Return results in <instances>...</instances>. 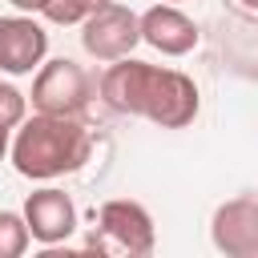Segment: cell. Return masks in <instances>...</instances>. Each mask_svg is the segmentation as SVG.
I'll return each mask as SVG.
<instances>
[{"label":"cell","instance_id":"1","mask_svg":"<svg viewBox=\"0 0 258 258\" xmlns=\"http://www.w3.org/2000/svg\"><path fill=\"white\" fill-rule=\"evenodd\" d=\"M101 97L109 109L129 113V117H149L161 129H185L202 109L198 85L185 73L133 60V56L109 60L101 77Z\"/></svg>","mask_w":258,"mask_h":258},{"label":"cell","instance_id":"2","mask_svg":"<svg viewBox=\"0 0 258 258\" xmlns=\"http://www.w3.org/2000/svg\"><path fill=\"white\" fill-rule=\"evenodd\" d=\"M12 165L28 181H52L81 169L93 153V137L77 117L64 113H32L16 125L12 137Z\"/></svg>","mask_w":258,"mask_h":258},{"label":"cell","instance_id":"3","mask_svg":"<svg viewBox=\"0 0 258 258\" xmlns=\"http://www.w3.org/2000/svg\"><path fill=\"white\" fill-rule=\"evenodd\" d=\"M89 246L93 250H121V254H133V258L153 254L157 230H153L149 210L141 202H129V198L105 202L101 214H97V238Z\"/></svg>","mask_w":258,"mask_h":258},{"label":"cell","instance_id":"4","mask_svg":"<svg viewBox=\"0 0 258 258\" xmlns=\"http://www.w3.org/2000/svg\"><path fill=\"white\" fill-rule=\"evenodd\" d=\"M93 97V81L89 73L69 60V56H56L48 64L36 69V81H32V109L36 113H64V117H81L85 105Z\"/></svg>","mask_w":258,"mask_h":258},{"label":"cell","instance_id":"5","mask_svg":"<svg viewBox=\"0 0 258 258\" xmlns=\"http://www.w3.org/2000/svg\"><path fill=\"white\" fill-rule=\"evenodd\" d=\"M137 40H141V16L125 4H117V0L97 8L81 24V44L97 60H121L137 48Z\"/></svg>","mask_w":258,"mask_h":258},{"label":"cell","instance_id":"6","mask_svg":"<svg viewBox=\"0 0 258 258\" xmlns=\"http://www.w3.org/2000/svg\"><path fill=\"white\" fill-rule=\"evenodd\" d=\"M210 238L226 258H258V202L234 198L214 210Z\"/></svg>","mask_w":258,"mask_h":258},{"label":"cell","instance_id":"7","mask_svg":"<svg viewBox=\"0 0 258 258\" xmlns=\"http://www.w3.org/2000/svg\"><path fill=\"white\" fill-rule=\"evenodd\" d=\"M24 222H28V230H32V242H40V246H60V242L73 238V230H77V206H73V198H69L64 189L44 185V189H32V194L24 198Z\"/></svg>","mask_w":258,"mask_h":258},{"label":"cell","instance_id":"8","mask_svg":"<svg viewBox=\"0 0 258 258\" xmlns=\"http://www.w3.org/2000/svg\"><path fill=\"white\" fill-rule=\"evenodd\" d=\"M48 32L32 16H0V73L24 77L44 64Z\"/></svg>","mask_w":258,"mask_h":258},{"label":"cell","instance_id":"9","mask_svg":"<svg viewBox=\"0 0 258 258\" xmlns=\"http://www.w3.org/2000/svg\"><path fill=\"white\" fill-rule=\"evenodd\" d=\"M141 40L161 56H185L198 48V24L177 4L157 0L149 12H141Z\"/></svg>","mask_w":258,"mask_h":258},{"label":"cell","instance_id":"10","mask_svg":"<svg viewBox=\"0 0 258 258\" xmlns=\"http://www.w3.org/2000/svg\"><path fill=\"white\" fill-rule=\"evenodd\" d=\"M32 242V230L24 222V214L0 210V258H20Z\"/></svg>","mask_w":258,"mask_h":258},{"label":"cell","instance_id":"11","mask_svg":"<svg viewBox=\"0 0 258 258\" xmlns=\"http://www.w3.org/2000/svg\"><path fill=\"white\" fill-rule=\"evenodd\" d=\"M105 4H113V0H48V8H44V16L52 20V24H85L97 8H105Z\"/></svg>","mask_w":258,"mask_h":258},{"label":"cell","instance_id":"12","mask_svg":"<svg viewBox=\"0 0 258 258\" xmlns=\"http://www.w3.org/2000/svg\"><path fill=\"white\" fill-rule=\"evenodd\" d=\"M24 113H28V97H24L16 85L0 81V125H4V129H16V125L24 121Z\"/></svg>","mask_w":258,"mask_h":258},{"label":"cell","instance_id":"13","mask_svg":"<svg viewBox=\"0 0 258 258\" xmlns=\"http://www.w3.org/2000/svg\"><path fill=\"white\" fill-rule=\"evenodd\" d=\"M12 8H20V12H44L48 0H12Z\"/></svg>","mask_w":258,"mask_h":258},{"label":"cell","instance_id":"14","mask_svg":"<svg viewBox=\"0 0 258 258\" xmlns=\"http://www.w3.org/2000/svg\"><path fill=\"white\" fill-rule=\"evenodd\" d=\"M8 133H12V129H4V125H0V157H4L8 149H12V141H8Z\"/></svg>","mask_w":258,"mask_h":258},{"label":"cell","instance_id":"15","mask_svg":"<svg viewBox=\"0 0 258 258\" xmlns=\"http://www.w3.org/2000/svg\"><path fill=\"white\" fill-rule=\"evenodd\" d=\"M242 8H250V12H258V0H238Z\"/></svg>","mask_w":258,"mask_h":258},{"label":"cell","instance_id":"16","mask_svg":"<svg viewBox=\"0 0 258 258\" xmlns=\"http://www.w3.org/2000/svg\"><path fill=\"white\" fill-rule=\"evenodd\" d=\"M165 4H177V0H165Z\"/></svg>","mask_w":258,"mask_h":258}]
</instances>
